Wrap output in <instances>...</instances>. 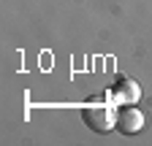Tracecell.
I'll use <instances>...</instances> for the list:
<instances>
[{"label": "cell", "instance_id": "1", "mask_svg": "<svg viewBox=\"0 0 152 146\" xmlns=\"http://www.w3.org/2000/svg\"><path fill=\"white\" fill-rule=\"evenodd\" d=\"M82 119L92 133H109L117 127V111L111 106H87L82 108Z\"/></svg>", "mask_w": 152, "mask_h": 146}, {"label": "cell", "instance_id": "3", "mask_svg": "<svg viewBox=\"0 0 152 146\" xmlns=\"http://www.w3.org/2000/svg\"><path fill=\"white\" fill-rule=\"evenodd\" d=\"M144 127V114L139 111L136 106H122L117 108V130L125 135H133Z\"/></svg>", "mask_w": 152, "mask_h": 146}, {"label": "cell", "instance_id": "2", "mask_svg": "<svg viewBox=\"0 0 152 146\" xmlns=\"http://www.w3.org/2000/svg\"><path fill=\"white\" fill-rule=\"evenodd\" d=\"M106 95H109L111 103H120V106H136V100L141 98V87L133 81V79H120Z\"/></svg>", "mask_w": 152, "mask_h": 146}]
</instances>
